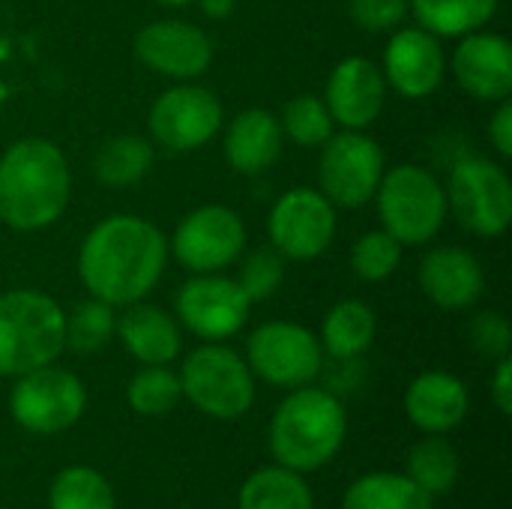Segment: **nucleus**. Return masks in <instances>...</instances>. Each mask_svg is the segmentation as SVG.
<instances>
[{"label": "nucleus", "instance_id": "nucleus-1", "mask_svg": "<svg viewBox=\"0 0 512 509\" xmlns=\"http://www.w3.org/2000/svg\"><path fill=\"white\" fill-rule=\"evenodd\" d=\"M168 237L144 216L96 222L78 249V279L90 297L123 309L150 297L168 267Z\"/></svg>", "mask_w": 512, "mask_h": 509}, {"label": "nucleus", "instance_id": "nucleus-2", "mask_svg": "<svg viewBox=\"0 0 512 509\" xmlns=\"http://www.w3.org/2000/svg\"><path fill=\"white\" fill-rule=\"evenodd\" d=\"M72 168L51 138H18L0 153V222L18 234L51 228L69 207Z\"/></svg>", "mask_w": 512, "mask_h": 509}, {"label": "nucleus", "instance_id": "nucleus-3", "mask_svg": "<svg viewBox=\"0 0 512 509\" xmlns=\"http://www.w3.org/2000/svg\"><path fill=\"white\" fill-rule=\"evenodd\" d=\"M345 438L348 411L342 399L315 384L288 390L267 429L273 462L297 474L327 468L345 447Z\"/></svg>", "mask_w": 512, "mask_h": 509}, {"label": "nucleus", "instance_id": "nucleus-4", "mask_svg": "<svg viewBox=\"0 0 512 509\" xmlns=\"http://www.w3.org/2000/svg\"><path fill=\"white\" fill-rule=\"evenodd\" d=\"M63 321V306L45 291L15 288L0 294V378L57 363L66 351Z\"/></svg>", "mask_w": 512, "mask_h": 509}, {"label": "nucleus", "instance_id": "nucleus-5", "mask_svg": "<svg viewBox=\"0 0 512 509\" xmlns=\"http://www.w3.org/2000/svg\"><path fill=\"white\" fill-rule=\"evenodd\" d=\"M372 201L378 207L381 228L399 240L402 249L429 246L450 216L444 183L435 171L414 162L387 168Z\"/></svg>", "mask_w": 512, "mask_h": 509}, {"label": "nucleus", "instance_id": "nucleus-6", "mask_svg": "<svg viewBox=\"0 0 512 509\" xmlns=\"http://www.w3.org/2000/svg\"><path fill=\"white\" fill-rule=\"evenodd\" d=\"M183 399L213 420H240L255 405V375L225 342L198 345L177 372Z\"/></svg>", "mask_w": 512, "mask_h": 509}, {"label": "nucleus", "instance_id": "nucleus-7", "mask_svg": "<svg viewBox=\"0 0 512 509\" xmlns=\"http://www.w3.org/2000/svg\"><path fill=\"white\" fill-rule=\"evenodd\" d=\"M447 213L474 237L495 240L512 222V180L507 168L486 156L459 159L447 177Z\"/></svg>", "mask_w": 512, "mask_h": 509}, {"label": "nucleus", "instance_id": "nucleus-8", "mask_svg": "<svg viewBox=\"0 0 512 509\" xmlns=\"http://www.w3.org/2000/svg\"><path fill=\"white\" fill-rule=\"evenodd\" d=\"M84 411H87V387L75 372L60 369L57 363L18 375L9 393L12 420L24 432L39 438H51L75 429Z\"/></svg>", "mask_w": 512, "mask_h": 509}, {"label": "nucleus", "instance_id": "nucleus-9", "mask_svg": "<svg viewBox=\"0 0 512 509\" xmlns=\"http://www.w3.org/2000/svg\"><path fill=\"white\" fill-rule=\"evenodd\" d=\"M387 171L381 144L360 129L333 132L321 144L318 159V192L339 210L366 207Z\"/></svg>", "mask_w": 512, "mask_h": 509}, {"label": "nucleus", "instance_id": "nucleus-10", "mask_svg": "<svg viewBox=\"0 0 512 509\" xmlns=\"http://www.w3.org/2000/svg\"><path fill=\"white\" fill-rule=\"evenodd\" d=\"M246 363L252 375L279 390L315 384L324 369L318 336L297 321H267L246 339Z\"/></svg>", "mask_w": 512, "mask_h": 509}, {"label": "nucleus", "instance_id": "nucleus-11", "mask_svg": "<svg viewBox=\"0 0 512 509\" xmlns=\"http://www.w3.org/2000/svg\"><path fill=\"white\" fill-rule=\"evenodd\" d=\"M225 126V108L219 96L195 81H177L162 90L150 111L147 129L153 141L171 153H192L210 144Z\"/></svg>", "mask_w": 512, "mask_h": 509}, {"label": "nucleus", "instance_id": "nucleus-12", "mask_svg": "<svg viewBox=\"0 0 512 509\" xmlns=\"http://www.w3.org/2000/svg\"><path fill=\"white\" fill-rule=\"evenodd\" d=\"M168 252L189 273H225L246 252V222L225 204L195 207L174 228Z\"/></svg>", "mask_w": 512, "mask_h": 509}, {"label": "nucleus", "instance_id": "nucleus-13", "mask_svg": "<svg viewBox=\"0 0 512 509\" xmlns=\"http://www.w3.org/2000/svg\"><path fill=\"white\" fill-rule=\"evenodd\" d=\"M249 297L225 273H192L174 297V318L201 342H225L249 321Z\"/></svg>", "mask_w": 512, "mask_h": 509}, {"label": "nucleus", "instance_id": "nucleus-14", "mask_svg": "<svg viewBox=\"0 0 512 509\" xmlns=\"http://www.w3.org/2000/svg\"><path fill=\"white\" fill-rule=\"evenodd\" d=\"M267 237L285 261H312L336 240V207L312 186L288 189L267 216Z\"/></svg>", "mask_w": 512, "mask_h": 509}, {"label": "nucleus", "instance_id": "nucleus-15", "mask_svg": "<svg viewBox=\"0 0 512 509\" xmlns=\"http://www.w3.org/2000/svg\"><path fill=\"white\" fill-rule=\"evenodd\" d=\"M213 39L192 21L159 18L135 33V57L171 81H195L213 63Z\"/></svg>", "mask_w": 512, "mask_h": 509}, {"label": "nucleus", "instance_id": "nucleus-16", "mask_svg": "<svg viewBox=\"0 0 512 509\" xmlns=\"http://www.w3.org/2000/svg\"><path fill=\"white\" fill-rule=\"evenodd\" d=\"M387 87H393L405 99H429L447 75V54L441 39L429 30L396 27L381 63Z\"/></svg>", "mask_w": 512, "mask_h": 509}, {"label": "nucleus", "instance_id": "nucleus-17", "mask_svg": "<svg viewBox=\"0 0 512 509\" xmlns=\"http://www.w3.org/2000/svg\"><path fill=\"white\" fill-rule=\"evenodd\" d=\"M387 81L378 63L369 57H345L333 66L324 90V105L336 126L366 132L384 111Z\"/></svg>", "mask_w": 512, "mask_h": 509}, {"label": "nucleus", "instance_id": "nucleus-18", "mask_svg": "<svg viewBox=\"0 0 512 509\" xmlns=\"http://www.w3.org/2000/svg\"><path fill=\"white\" fill-rule=\"evenodd\" d=\"M456 84L480 102H501L512 93V45L507 36L492 30H474L459 36L450 57Z\"/></svg>", "mask_w": 512, "mask_h": 509}, {"label": "nucleus", "instance_id": "nucleus-19", "mask_svg": "<svg viewBox=\"0 0 512 509\" xmlns=\"http://www.w3.org/2000/svg\"><path fill=\"white\" fill-rule=\"evenodd\" d=\"M420 291L429 303L447 312L471 309L486 291V273L465 246H432L417 270Z\"/></svg>", "mask_w": 512, "mask_h": 509}, {"label": "nucleus", "instance_id": "nucleus-20", "mask_svg": "<svg viewBox=\"0 0 512 509\" xmlns=\"http://www.w3.org/2000/svg\"><path fill=\"white\" fill-rule=\"evenodd\" d=\"M471 411V393L465 381L444 369L420 372L405 390V417L423 435L456 432Z\"/></svg>", "mask_w": 512, "mask_h": 509}, {"label": "nucleus", "instance_id": "nucleus-21", "mask_svg": "<svg viewBox=\"0 0 512 509\" xmlns=\"http://www.w3.org/2000/svg\"><path fill=\"white\" fill-rule=\"evenodd\" d=\"M114 339H120L123 351L141 366H171L183 351V327L177 318L144 300L123 306Z\"/></svg>", "mask_w": 512, "mask_h": 509}, {"label": "nucleus", "instance_id": "nucleus-22", "mask_svg": "<svg viewBox=\"0 0 512 509\" xmlns=\"http://www.w3.org/2000/svg\"><path fill=\"white\" fill-rule=\"evenodd\" d=\"M285 147L279 117L267 108L240 111L225 129V159L243 177H258L270 171Z\"/></svg>", "mask_w": 512, "mask_h": 509}, {"label": "nucleus", "instance_id": "nucleus-23", "mask_svg": "<svg viewBox=\"0 0 512 509\" xmlns=\"http://www.w3.org/2000/svg\"><path fill=\"white\" fill-rule=\"evenodd\" d=\"M375 333H378V318H375V309L363 300H339L327 315H324V324H321V348L327 357L333 360H357L363 357L372 342H375Z\"/></svg>", "mask_w": 512, "mask_h": 509}, {"label": "nucleus", "instance_id": "nucleus-24", "mask_svg": "<svg viewBox=\"0 0 512 509\" xmlns=\"http://www.w3.org/2000/svg\"><path fill=\"white\" fill-rule=\"evenodd\" d=\"M237 509H315V495L306 483V474L273 462L243 480L237 492Z\"/></svg>", "mask_w": 512, "mask_h": 509}, {"label": "nucleus", "instance_id": "nucleus-25", "mask_svg": "<svg viewBox=\"0 0 512 509\" xmlns=\"http://www.w3.org/2000/svg\"><path fill=\"white\" fill-rule=\"evenodd\" d=\"M501 0H408L417 24L438 39H459L483 30L498 15Z\"/></svg>", "mask_w": 512, "mask_h": 509}, {"label": "nucleus", "instance_id": "nucleus-26", "mask_svg": "<svg viewBox=\"0 0 512 509\" xmlns=\"http://www.w3.org/2000/svg\"><path fill=\"white\" fill-rule=\"evenodd\" d=\"M342 509H435V498H429L408 474L372 471L345 489Z\"/></svg>", "mask_w": 512, "mask_h": 509}, {"label": "nucleus", "instance_id": "nucleus-27", "mask_svg": "<svg viewBox=\"0 0 512 509\" xmlns=\"http://www.w3.org/2000/svg\"><path fill=\"white\" fill-rule=\"evenodd\" d=\"M405 474L429 495V498H444L456 489L462 465L459 453L447 441V435H426L408 450Z\"/></svg>", "mask_w": 512, "mask_h": 509}, {"label": "nucleus", "instance_id": "nucleus-28", "mask_svg": "<svg viewBox=\"0 0 512 509\" xmlns=\"http://www.w3.org/2000/svg\"><path fill=\"white\" fill-rule=\"evenodd\" d=\"M153 168V144L141 135H114L108 138L96 159H93V177L102 186H135L144 180Z\"/></svg>", "mask_w": 512, "mask_h": 509}, {"label": "nucleus", "instance_id": "nucleus-29", "mask_svg": "<svg viewBox=\"0 0 512 509\" xmlns=\"http://www.w3.org/2000/svg\"><path fill=\"white\" fill-rule=\"evenodd\" d=\"M48 509H117V498L96 468L66 465L48 486Z\"/></svg>", "mask_w": 512, "mask_h": 509}, {"label": "nucleus", "instance_id": "nucleus-30", "mask_svg": "<svg viewBox=\"0 0 512 509\" xmlns=\"http://www.w3.org/2000/svg\"><path fill=\"white\" fill-rule=\"evenodd\" d=\"M117 330V309L90 297L84 303H78L72 312H66L63 321V339H66V351L72 354H96L102 351Z\"/></svg>", "mask_w": 512, "mask_h": 509}, {"label": "nucleus", "instance_id": "nucleus-31", "mask_svg": "<svg viewBox=\"0 0 512 509\" xmlns=\"http://www.w3.org/2000/svg\"><path fill=\"white\" fill-rule=\"evenodd\" d=\"M126 402L141 417H165L183 402L180 378L171 366H141L129 387Z\"/></svg>", "mask_w": 512, "mask_h": 509}, {"label": "nucleus", "instance_id": "nucleus-32", "mask_svg": "<svg viewBox=\"0 0 512 509\" xmlns=\"http://www.w3.org/2000/svg\"><path fill=\"white\" fill-rule=\"evenodd\" d=\"M279 126H282L285 141L297 147H321L336 129L324 99L315 93H300L288 99V105L279 114Z\"/></svg>", "mask_w": 512, "mask_h": 509}, {"label": "nucleus", "instance_id": "nucleus-33", "mask_svg": "<svg viewBox=\"0 0 512 509\" xmlns=\"http://www.w3.org/2000/svg\"><path fill=\"white\" fill-rule=\"evenodd\" d=\"M402 243L393 240L384 228L378 231H366L363 237L354 240L351 246V270L360 282H384L390 279L399 264H402Z\"/></svg>", "mask_w": 512, "mask_h": 509}, {"label": "nucleus", "instance_id": "nucleus-34", "mask_svg": "<svg viewBox=\"0 0 512 509\" xmlns=\"http://www.w3.org/2000/svg\"><path fill=\"white\" fill-rule=\"evenodd\" d=\"M237 285L249 297V303L270 300L282 282H285V258L273 246H261L252 252H243L237 261Z\"/></svg>", "mask_w": 512, "mask_h": 509}, {"label": "nucleus", "instance_id": "nucleus-35", "mask_svg": "<svg viewBox=\"0 0 512 509\" xmlns=\"http://www.w3.org/2000/svg\"><path fill=\"white\" fill-rule=\"evenodd\" d=\"M468 342L480 357L501 360L510 357L512 327L501 312H480L468 324Z\"/></svg>", "mask_w": 512, "mask_h": 509}, {"label": "nucleus", "instance_id": "nucleus-36", "mask_svg": "<svg viewBox=\"0 0 512 509\" xmlns=\"http://www.w3.org/2000/svg\"><path fill=\"white\" fill-rule=\"evenodd\" d=\"M348 15L366 33H393L408 18V0H348Z\"/></svg>", "mask_w": 512, "mask_h": 509}, {"label": "nucleus", "instance_id": "nucleus-37", "mask_svg": "<svg viewBox=\"0 0 512 509\" xmlns=\"http://www.w3.org/2000/svg\"><path fill=\"white\" fill-rule=\"evenodd\" d=\"M489 141L492 147L498 150L501 159H510L512 156V102L510 99H501L492 120H489Z\"/></svg>", "mask_w": 512, "mask_h": 509}, {"label": "nucleus", "instance_id": "nucleus-38", "mask_svg": "<svg viewBox=\"0 0 512 509\" xmlns=\"http://www.w3.org/2000/svg\"><path fill=\"white\" fill-rule=\"evenodd\" d=\"M489 393H492V402H495V408L501 411V417H510L512 414V360L510 357L495 360V372H492Z\"/></svg>", "mask_w": 512, "mask_h": 509}, {"label": "nucleus", "instance_id": "nucleus-39", "mask_svg": "<svg viewBox=\"0 0 512 509\" xmlns=\"http://www.w3.org/2000/svg\"><path fill=\"white\" fill-rule=\"evenodd\" d=\"M192 3H198V9L213 21H225L237 9V0H192Z\"/></svg>", "mask_w": 512, "mask_h": 509}, {"label": "nucleus", "instance_id": "nucleus-40", "mask_svg": "<svg viewBox=\"0 0 512 509\" xmlns=\"http://www.w3.org/2000/svg\"><path fill=\"white\" fill-rule=\"evenodd\" d=\"M156 3H162V6H189L192 0H156Z\"/></svg>", "mask_w": 512, "mask_h": 509}]
</instances>
